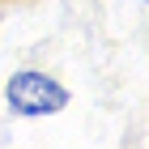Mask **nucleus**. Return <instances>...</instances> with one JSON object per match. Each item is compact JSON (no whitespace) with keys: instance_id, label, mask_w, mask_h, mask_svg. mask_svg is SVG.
<instances>
[{"instance_id":"obj_1","label":"nucleus","mask_w":149,"mask_h":149,"mask_svg":"<svg viewBox=\"0 0 149 149\" xmlns=\"http://www.w3.org/2000/svg\"><path fill=\"white\" fill-rule=\"evenodd\" d=\"M72 102L68 85L43 68H17L4 81V107L17 119H51Z\"/></svg>"}]
</instances>
